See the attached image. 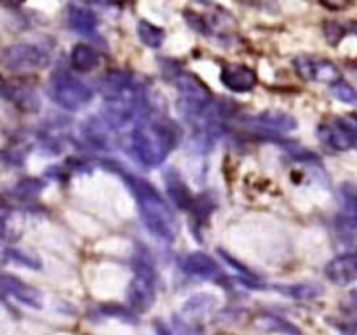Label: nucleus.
<instances>
[{
  "label": "nucleus",
  "mask_w": 357,
  "mask_h": 335,
  "mask_svg": "<svg viewBox=\"0 0 357 335\" xmlns=\"http://www.w3.org/2000/svg\"><path fill=\"white\" fill-rule=\"evenodd\" d=\"M103 119L108 128H126L135 119L146 114L142 87L135 82L131 73L112 70L103 77Z\"/></svg>",
  "instance_id": "f257e3e1"
},
{
  "label": "nucleus",
  "mask_w": 357,
  "mask_h": 335,
  "mask_svg": "<svg viewBox=\"0 0 357 335\" xmlns=\"http://www.w3.org/2000/svg\"><path fill=\"white\" fill-rule=\"evenodd\" d=\"M180 133L169 119L143 115L131 133V147L136 159L143 166L155 168L166 161L171 150L176 147Z\"/></svg>",
  "instance_id": "f03ea898"
},
{
  "label": "nucleus",
  "mask_w": 357,
  "mask_h": 335,
  "mask_svg": "<svg viewBox=\"0 0 357 335\" xmlns=\"http://www.w3.org/2000/svg\"><path fill=\"white\" fill-rule=\"evenodd\" d=\"M124 178L135 194L146 230L159 241L173 243L176 236V220L162 195L143 178L132 177V174H126Z\"/></svg>",
  "instance_id": "7ed1b4c3"
},
{
  "label": "nucleus",
  "mask_w": 357,
  "mask_h": 335,
  "mask_svg": "<svg viewBox=\"0 0 357 335\" xmlns=\"http://www.w3.org/2000/svg\"><path fill=\"white\" fill-rule=\"evenodd\" d=\"M135 276L128 290V302L135 313H149L155 302L157 272L153 262L145 250L138 251L135 257Z\"/></svg>",
  "instance_id": "20e7f679"
},
{
  "label": "nucleus",
  "mask_w": 357,
  "mask_h": 335,
  "mask_svg": "<svg viewBox=\"0 0 357 335\" xmlns=\"http://www.w3.org/2000/svg\"><path fill=\"white\" fill-rule=\"evenodd\" d=\"M178 105L188 121L195 122L208 119L211 110V91L195 75L181 72L176 79Z\"/></svg>",
  "instance_id": "39448f33"
},
{
  "label": "nucleus",
  "mask_w": 357,
  "mask_h": 335,
  "mask_svg": "<svg viewBox=\"0 0 357 335\" xmlns=\"http://www.w3.org/2000/svg\"><path fill=\"white\" fill-rule=\"evenodd\" d=\"M51 96L61 108L75 112L93 100V91L68 70L59 68L51 75Z\"/></svg>",
  "instance_id": "423d86ee"
},
{
  "label": "nucleus",
  "mask_w": 357,
  "mask_h": 335,
  "mask_svg": "<svg viewBox=\"0 0 357 335\" xmlns=\"http://www.w3.org/2000/svg\"><path fill=\"white\" fill-rule=\"evenodd\" d=\"M49 56L33 44H13L3 49L2 65L9 72H35L47 66Z\"/></svg>",
  "instance_id": "0eeeda50"
},
{
  "label": "nucleus",
  "mask_w": 357,
  "mask_h": 335,
  "mask_svg": "<svg viewBox=\"0 0 357 335\" xmlns=\"http://www.w3.org/2000/svg\"><path fill=\"white\" fill-rule=\"evenodd\" d=\"M296 73L305 80H314V82L330 84L335 86L342 80V73L335 63L328 61L324 58H314V56H296L295 61Z\"/></svg>",
  "instance_id": "6e6552de"
},
{
  "label": "nucleus",
  "mask_w": 357,
  "mask_h": 335,
  "mask_svg": "<svg viewBox=\"0 0 357 335\" xmlns=\"http://www.w3.org/2000/svg\"><path fill=\"white\" fill-rule=\"evenodd\" d=\"M317 136L321 142L331 150H344L352 149L357 143V129L347 121H337L333 124H321L317 128Z\"/></svg>",
  "instance_id": "1a4fd4ad"
},
{
  "label": "nucleus",
  "mask_w": 357,
  "mask_h": 335,
  "mask_svg": "<svg viewBox=\"0 0 357 335\" xmlns=\"http://www.w3.org/2000/svg\"><path fill=\"white\" fill-rule=\"evenodd\" d=\"M220 79H222L223 86L234 93H248L258 82L257 72L243 63H229L223 66Z\"/></svg>",
  "instance_id": "9d476101"
},
{
  "label": "nucleus",
  "mask_w": 357,
  "mask_h": 335,
  "mask_svg": "<svg viewBox=\"0 0 357 335\" xmlns=\"http://www.w3.org/2000/svg\"><path fill=\"white\" fill-rule=\"evenodd\" d=\"M180 267L190 278L208 279V281L209 279L222 278V269H220V265L209 255L202 253V251H194V253H188L185 257H181Z\"/></svg>",
  "instance_id": "9b49d317"
},
{
  "label": "nucleus",
  "mask_w": 357,
  "mask_h": 335,
  "mask_svg": "<svg viewBox=\"0 0 357 335\" xmlns=\"http://www.w3.org/2000/svg\"><path fill=\"white\" fill-rule=\"evenodd\" d=\"M248 124L271 135H286L296 128V119L282 112H264V114L248 117Z\"/></svg>",
  "instance_id": "f8f14e48"
},
{
  "label": "nucleus",
  "mask_w": 357,
  "mask_h": 335,
  "mask_svg": "<svg viewBox=\"0 0 357 335\" xmlns=\"http://www.w3.org/2000/svg\"><path fill=\"white\" fill-rule=\"evenodd\" d=\"M328 279L335 285L347 286L357 281V251H349L335 257L324 269Z\"/></svg>",
  "instance_id": "ddd939ff"
},
{
  "label": "nucleus",
  "mask_w": 357,
  "mask_h": 335,
  "mask_svg": "<svg viewBox=\"0 0 357 335\" xmlns=\"http://www.w3.org/2000/svg\"><path fill=\"white\" fill-rule=\"evenodd\" d=\"M2 290L6 295H10L13 299L20 300L21 304L28 307H33V309H40L44 306V300H42L40 292L33 286L26 285L21 279L14 278V276L3 274L2 276Z\"/></svg>",
  "instance_id": "4468645a"
},
{
  "label": "nucleus",
  "mask_w": 357,
  "mask_h": 335,
  "mask_svg": "<svg viewBox=\"0 0 357 335\" xmlns=\"http://www.w3.org/2000/svg\"><path fill=\"white\" fill-rule=\"evenodd\" d=\"M166 188L167 195L171 198V201L181 209H192L195 204V198L192 195L190 188L185 185L183 178L176 173L174 170L166 171Z\"/></svg>",
  "instance_id": "2eb2a0df"
},
{
  "label": "nucleus",
  "mask_w": 357,
  "mask_h": 335,
  "mask_svg": "<svg viewBox=\"0 0 357 335\" xmlns=\"http://www.w3.org/2000/svg\"><path fill=\"white\" fill-rule=\"evenodd\" d=\"M2 94L6 100L13 101V105L23 110L30 112L38 107L37 93L30 86H24V82H17V80H14L13 84L6 82L2 86Z\"/></svg>",
  "instance_id": "dca6fc26"
},
{
  "label": "nucleus",
  "mask_w": 357,
  "mask_h": 335,
  "mask_svg": "<svg viewBox=\"0 0 357 335\" xmlns=\"http://www.w3.org/2000/svg\"><path fill=\"white\" fill-rule=\"evenodd\" d=\"M66 17H68V23L70 27H72V30L80 35L94 34L98 28L96 14L91 9H87V7L72 3V6L68 7V10H66Z\"/></svg>",
  "instance_id": "f3484780"
},
{
  "label": "nucleus",
  "mask_w": 357,
  "mask_h": 335,
  "mask_svg": "<svg viewBox=\"0 0 357 335\" xmlns=\"http://www.w3.org/2000/svg\"><path fill=\"white\" fill-rule=\"evenodd\" d=\"M342 222L349 230L357 232V187L352 184L342 185L340 188Z\"/></svg>",
  "instance_id": "a211bd4d"
},
{
  "label": "nucleus",
  "mask_w": 357,
  "mask_h": 335,
  "mask_svg": "<svg viewBox=\"0 0 357 335\" xmlns=\"http://www.w3.org/2000/svg\"><path fill=\"white\" fill-rule=\"evenodd\" d=\"M70 65L77 72H91L100 65V54L87 44H77L70 54Z\"/></svg>",
  "instance_id": "6ab92c4d"
},
{
  "label": "nucleus",
  "mask_w": 357,
  "mask_h": 335,
  "mask_svg": "<svg viewBox=\"0 0 357 335\" xmlns=\"http://www.w3.org/2000/svg\"><path fill=\"white\" fill-rule=\"evenodd\" d=\"M255 325L260 327L265 332H274V334H282V335H302V330L296 327L291 321L284 320L281 316H275V314H261L255 320Z\"/></svg>",
  "instance_id": "aec40b11"
},
{
  "label": "nucleus",
  "mask_w": 357,
  "mask_h": 335,
  "mask_svg": "<svg viewBox=\"0 0 357 335\" xmlns=\"http://www.w3.org/2000/svg\"><path fill=\"white\" fill-rule=\"evenodd\" d=\"M136 31H138L139 40H142L146 47H152V49L160 47L164 42V37H166L162 28H159L157 24L150 23V21H146V20L139 21Z\"/></svg>",
  "instance_id": "412c9836"
},
{
  "label": "nucleus",
  "mask_w": 357,
  "mask_h": 335,
  "mask_svg": "<svg viewBox=\"0 0 357 335\" xmlns=\"http://www.w3.org/2000/svg\"><path fill=\"white\" fill-rule=\"evenodd\" d=\"M44 188V184L40 180H35V178H26V180H21L16 187L13 188V195L20 201H28V199H33L38 192Z\"/></svg>",
  "instance_id": "4be33fe9"
},
{
  "label": "nucleus",
  "mask_w": 357,
  "mask_h": 335,
  "mask_svg": "<svg viewBox=\"0 0 357 335\" xmlns=\"http://www.w3.org/2000/svg\"><path fill=\"white\" fill-rule=\"evenodd\" d=\"M211 304H213V299H209V297L206 295L194 297V299H190L187 304H185L183 314L190 318V320H194L195 316H201V314L208 313Z\"/></svg>",
  "instance_id": "5701e85b"
},
{
  "label": "nucleus",
  "mask_w": 357,
  "mask_h": 335,
  "mask_svg": "<svg viewBox=\"0 0 357 335\" xmlns=\"http://www.w3.org/2000/svg\"><path fill=\"white\" fill-rule=\"evenodd\" d=\"M3 260H13L14 264H20L23 267L40 269V260L37 257L21 250H6L3 251Z\"/></svg>",
  "instance_id": "b1692460"
},
{
  "label": "nucleus",
  "mask_w": 357,
  "mask_h": 335,
  "mask_svg": "<svg viewBox=\"0 0 357 335\" xmlns=\"http://www.w3.org/2000/svg\"><path fill=\"white\" fill-rule=\"evenodd\" d=\"M278 290L284 292V295L295 297V299H312L317 297L323 288L316 285H298V286H278Z\"/></svg>",
  "instance_id": "393cba45"
},
{
  "label": "nucleus",
  "mask_w": 357,
  "mask_h": 335,
  "mask_svg": "<svg viewBox=\"0 0 357 335\" xmlns=\"http://www.w3.org/2000/svg\"><path fill=\"white\" fill-rule=\"evenodd\" d=\"M331 93H333L338 100L344 101V103L354 105V107H357V89L356 87H352L351 84L340 80L338 84L331 86Z\"/></svg>",
  "instance_id": "a878e982"
},
{
  "label": "nucleus",
  "mask_w": 357,
  "mask_h": 335,
  "mask_svg": "<svg viewBox=\"0 0 357 335\" xmlns=\"http://www.w3.org/2000/svg\"><path fill=\"white\" fill-rule=\"evenodd\" d=\"M153 332H155L157 335H173V332L167 328L166 323H162V320H155V323H153Z\"/></svg>",
  "instance_id": "bb28decb"
},
{
  "label": "nucleus",
  "mask_w": 357,
  "mask_h": 335,
  "mask_svg": "<svg viewBox=\"0 0 357 335\" xmlns=\"http://www.w3.org/2000/svg\"><path fill=\"white\" fill-rule=\"evenodd\" d=\"M345 335H357V323H352V325H347L344 330Z\"/></svg>",
  "instance_id": "cd10ccee"
}]
</instances>
